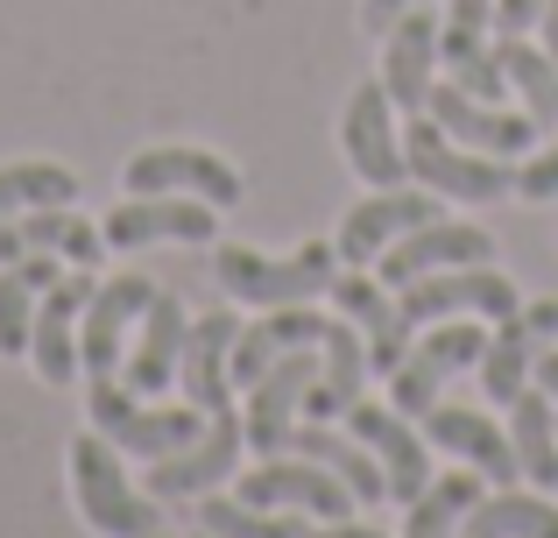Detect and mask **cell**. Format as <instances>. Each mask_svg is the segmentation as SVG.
<instances>
[{"label":"cell","mask_w":558,"mask_h":538,"mask_svg":"<svg viewBox=\"0 0 558 538\" xmlns=\"http://www.w3.org/2000/svg\"><path fill=\"white\" fill-rule=\"evenodd\" d=\"M460 538H558V511L545 489H495L466 511Z\"/></svg>","instance_id":"obj_29"},{"label":"cell","mask_w":558,"mask_h":538,"mask_svg":"<svg viewBox=\"0 0 558 538\" xmlns=\"http://www.w3.org/2000/svg\"><path fill=\"white\" fill-rule=\"evenodd\" d=\"M410 8H438V0H361V28L381 43V36H389V22H403Z\"/></svg>","instance_id":"obj_36"},{"label":"cell","mask_w":558,"mask_h":538,"mask_svg":"<svg viewBox=\"0 0 558 538\" xmlns=\"http://www.w3.org/2000/svg\"><path fill=\"white\" fill-rule=\"evenodd\" d=\"M156 538H170V531H156Z\"/></svg>","instance_id":"obj_41"},{"label":"cell","mask_w":558,"mask_h":538,"mask_svg":"<svg viewBox=\"0 0 558 538\" xmlns=\"http://www.w3.org/2000/svg\"><path fill=\"white\" fill-rule=\"evenodd\" d=\"M312 383H318V347H298V355H283L255 390H247L241 426H247V446H255V454H283V446H290Z\"/></svg>","instance_id":"obj_14"},{"label":"cell","mask_w":558,"mask_h":538,"mask_svg":"<svg viewBox=\"0 0 558 538\" xmlns=\"http://www.w3.org/2000/svg\"><path fill=\"white\" fill-rule=\"evenodd\" d=\"M466 263H495V235L488 227H474V220H424V227H410L403 241H389V249L375 255V276L389 290H403V284H417V276H432V270H466Z\"/></svg>","instance_id":"obj_9"},{"label":"cell","mask_w":558,"mask_h":538,"mask_svg":"<svg viewBox=\"0 0 558 538\" xmlns=\"http://www.w3.org/2000/svg\"><path fill=\"white\" fill-rule=\"evenodd\" d=\"M424 440H432L438 454L466 461V468H474L481 482H495V489H517V482H523L509 432L495 426V418H481V411H460V404H432V411H424Z\"/></svg>","instance_id":"obj_19"},{"label":"cell","mask_w":558,"mask_h":538,"mask_svg":"<svg viewBox=\"0 0 558 538\" xmlns=\"http://www.w3.org/2000/svg\"><path fill=\"white\" fill-rule=\"evenodd\" d=\"M283 454H304V461H318V468H332V475H340V482L354 489L361 503H381V497H389V475H381V461H375L368 446L354 440V432L340 440L332 426H318V418H304V426L290 432V446H283Z\"/></svg>","instance_id":"obj_27"},{"label":"cell","mask_w":558,"mask_h":538,"mask_svg":"<svg viewBox=\"0 0 558 538\" xmlns=\"http://www.w3.org/2000/svg\"><path fill=\"white\" fill-rule=\"evenodd\" d=\"M326 298L340 304V319H354V333L368 340V369H375V375H389L396 361H403V347H410L403 298H396V290L381 284L375 270H340Z\"/></svg>","instance_id":"obj_16"},{"label":"cell","mask_w":558,"mask_h":538,"mask_svg":"<svg viewBox=\"0 0 558 538\" xmlns=\"http://www.w3.org/2000/svg\"><path fill=\"white\" fill-rule=\"evenodd\" d=\"M340 241H304V249L290 255H269V249H213V276L219 290H227L233 304H262V312H276V304H312L332 290V276H340Z\"/></svg>","instance_id":"obj_1"},{"label":"cell","mask_w":558,"mask_h":538,"mask_svg":"<svg viewBox=\"0 0 558 538\" xmlns=\"http://www.w3.org/2000/svg\"><path fill=\"white\" fill-rule=\"evenodd\" d=\"M403 164L424 192L460 199V206H488V199H517V156H481L466 142H452L446 128L424 113L403 128Z\"/></svg>","instance_id":"obj_3"},{"label":"cell","mask_w":558,"mask_h":538,"mask_svg":"<svg viewBox=\"0 0 558 538\" xmlns=\"http://www.w3.org/2000/svg\"><path fill=\"white\" fill-rule=\"evenodd\" d=\"M198 531H213V538H298L304 525L283 511H262V503H241V497H205Z\"/></svg>","instance_id":"obj_33"},{"label":"cell","mask_w":558,"mask_h":538,"mask_svg":"<svg viewBox=\"0 0 558 538\" xmlns=\"http://www.w3.org/2000/svg\"><path fill=\"white\" fill-rule=\"evenodd\" d=\"M502 71H509V93L523 99V113L537 121V135H551L558 128V64L545 57V43L509 36L502 43Z\"/></svg>","instance_id":"obj_30"},{"label":"cell","mask_w":558,"mask_h":538,"mask_svg":"<svg viewBox=\"0 0 558 538\" xmlns=\"http://www.w3.org/2000/svg\"><path fill=\"white\" fill-rule=\"evenodd\" d=\"M340 150H347V164H354V178L375 184V192H389V184L410 178V164H403V121H396V99H389V85H381V79H361L354 85V99H347V113H340Z\"/></svg>","instance_id":"obj_6"},{"label":"cell","mask_w":558,"mask_h":538,"mask_svg":"<svg viewBox=\"0 0 558 538\" xmlns=\"http://www.w3.org/2000/svg\"><path fill=\"white\" fill-rule=\"evenodd\" d=\"M85 418H93V432H107V440L121 446V454H135V461H170V454H184V446L205 432V411H198V404L156 411V404H142L128 383H113V375H93Z\"/></svg>","instance_id":"obj_4"},{"label":"cell","mask_w":558,"mask_h":538,"mask_svg":"<svg viewBox=\"0 0 558 538\" xmlns=\"http://www.w3.org/2000/svg\"><path fill=\"white\" fill-rule=\"evenodd\" d=\"M424 220H438V192H403V184L368 192L340 220V263L347 270H375V255L389 249V241H403L410 227H424Z\"/></svg>","instance_id":"obj_18"},{"label":"cell","mask_w":558,"mask_h":538,"mask_svg":"<svg viewBox=\"0 0 558 538\" xmlns=\"http://www.w3.org/2000/svg\"><path fill=\"white\" fill-rule=\"evenodd\" d=\"M121 184H128V199H156V192H170V199H205V206H219V213H233L241 206V170L227 164V156H213V150H184V142H170V150H142L135 164L121 170Z\"/></svg>","instance_id":"obj_5"},{"label":"cell","mask_w":558,"mask_h":538,"mask_svg":"<svg viewBox=\"0 0 558 538\" xmlns=\"http://www.w3.org/2000/svg\"><path fill=\"white\" fill-rule=\"evenodd\" d=\"M517 199H558V128H551V150L517 170Z\"/></svg>","instance_id":"obj_34"},{"label":"cell","mask_w":558,"mask_h":538,"mask_svg":"<svg viewBox=\"0 0 558 538\" xmlns=\"http://www.w3.org/2000/svg\"><path fill=\"white\" fill-rule=\"evenodd\" d=\"M233 333H241L233 312H205V319H191V333H184L178 383H184V397L198 404L205 418L233 404Z\"/></svg>","instance_id":"obj_23"},{"label":"cell","mask_w":558,"mask_h":538,"mask_svg":"<svg viewBox=\"0 0 558 538\" xmlns=\"http://www.w3.org/2000/svg\"><path fill=\"white\" fill-rule=\"evenodd\" d=\"M509 446H517V468L531 489H558V411H551V390H523L509 404Z\"/></svg>","instance_id":"obj_28"},{"label":"cell","mask_w":558,"mask_h":538,"mask_svg":"<svg viewBox=\"0 0 558 538\" xmlns=\"http://www.w3.org/2000/svg\"><path fill=\"white\" fill-rule=\"evenodd\" d=\"M347 432H354V440L381 461V475H389V497H396V503L424 497V482H432V440H424V432L410 426L396 404H368V397H361L354 411H347Z\"/></svg>","instance_id":"obj_13"},{"label":"cell","mask_w":558,"mask_h":538,"mask_svg":"<svg viewBox=\"0 0 558 538\" xmlns=\"http://www.w3.org/2000/svg\"><path fill=\"white\" fill-rule=\"evenodd\" d=\"M184 333H191L184 304L170 298V290H156V298H149V312H142V340H135V355H128V390H135V397H156V390H170V383H178Z\"/></svg>","instance_id":"obj_25"},{"label":"cell","mask_w":558,"mask_h":538,"mask_svg":"<svg viewBox=\"0 0 558 538\" xmlns=\"http://www.w3.org/2000/svg\"><path fill=\"white\" fill-rule=\"evenodd\" d=\"M432 79H438V14L410 8L403 22H389V36H381V85H389L396 113H424Z\"/></svg>","instance_id":"obj_21"},{"label":"cell","mask_w":558,"mask_h":538,"mask_svg":"<svg viewBox=\"0 0 558 538\" xmlns=\"http://www.w3.org/2000/svg\"><path fill=\"white\" fill-rule=\"evenodd\" d=\"M191 538H213V531H191Z\"/></svg>","instance_id":"obj_40"},{"label":"cell","mask_w":558,"mask_h":538,"mask_svg":"<svg viewBox=\"0 0 558 538\" xmlns=\"http://www.w3.org/2000/svg\"><path fill=\"white\" fill-rule=\"evenodd\" d=\"M298 538H381L375 525H354V517H318V525H304Z\"/></svg>","instance_id":"obj_37"},{"label":"cell","mask_w":558,"mask_h":538,"mask_svg":"<svg viewBox=\"0 0 558 538\" xmlns=\"http://www.w3.org/2000/svg\"><path fill=\"white\" fill-rule=\"evenodd\" d=\"M537 390H551V404H558V355L545 347V361H537Z\"/></svg>","instance_id":"obj_38"},{"label":"cell","mask_w":558,"mask_h":538,"mask_svg":"<svg viewBox=\"0 0 558 538\" xmlns=\"http://www.w3.org/2000/svg\"><path fill=\"white\" fill-rule=\"evenodd\" d=\"M558 340V298H523L517 319H502L488 340V355H481V390H488L495 404H517L523 390L537 383V361H545V347Z\"/></svg>","instance_id":"obj_10"},{"label":"cell","mask_w":558,"mask_h":538,"mask_svg":"<svg viewBox=\"0 0 558 538\" xmlns=\"http://www.w3.org/2000/svg\"><path fill=\"white\" fill-rule=\"evenodd\" d=\"M241 446H247V426H241V411H213L205 418V432L184 446V454H170V461H149V497L156 503H184V497H205L213 482H227L233 468H241Z\"/></svg>","instance_id":"obj_8"},{"label":"cell","mask_w":558,"mask_h":538,"mask_svg":"<svg viewBox=\"0 0 558 538\" xmlns=\"http://www.w3.org/2000/svg\"><path fill=\"white\" fill-rule=\"evenodd\" d=\"M241 503H262V511H304V517H347L354 511V489L340 482L332 468H318V461L304 454H262L255 475H241V489H233Z\"/></svg>","instance_id":"obj_11"},{"label":"cell","mask_w":558,"mask_h":538,"mask_svg":"<svg viewBox=\"0 0 558 538\" xmlns=\"http://www.w3.org/2000/svg\"><path fill=\"white\" fill-rule=\"evenodd\" d=\"M545 8L551 0H495V28H502V36H531V28L545 22Z\"/></svg>","instance_id":"obj_35"},{"label":"cell","mask_w":558,"mask_h":538,"mask_svg":"<svg viewBox=\"0 0 558 538\" xmlns=\"http://www.w3.org/2000/svg\"><path fill=\"white\" fill-rule=\"evenodd\" d=\"M424 113H432L438 128H446L452 142H466V150L481 156H523L537 142V121L523 107H502V99H474L460 93V85H432V99H424Z\"/></svg>","instance_id":"obj_12"},{"label":"cell","mask_w":558,"mask_h":538,"mask_svg":"<svg viewBox=\"0 0 558 538\" xmlns=\"http://www.w3.org/2000/svg\"><path fill=\"white\" fill-rule=\"evenodd\" d=\"M64 276V255H22V263H0V355H28V333H36V304L43 290Z\"/></svg>","instance_id":"obj_26"},{"label":"cell","mask_w":558,"mask_h":538,"mask_svg":"<svg viewBox=\"0 0 558 538\" xmlns=\"http://www.w3.org/2000/svg\"><path fill=\"white\" fill-rule=\"evenodd\" d=\"M481 503V475H438V482H424V497H410V525L403 538H460L466 511Z\"/></svg>","instance_id":"obj_31"},{"label":"cell","mask_w":558,"mask_h":538,"mask_svg":"<svg viewBox=\"0 0 558 538\" xmlns=\"http://www.w3.org/2000/svg\"><path fill=\"white\" fill-rule=\"evenodd\" d=\"M537 28H545V57H551V64H558V0H551V8H545V22H537Z\"/></svg>","instance_id":"obj_39"},{"label":"cell","mask_w":558,"mask_h":538,"mask_svg":"<svg viewBox=\"0 0 558 538\" xmlns=\"http://www.w3.org/2000/svg\"><path fill=\"white\" fill-rule=\"evenodd\" d=\"M43 249L64 255L71 270H93L107 255V235L85 227L71 206H28L14 220H0V263H22V255H43Z\"/></svg>","instance_id":"obj_22"},{"label":"cell","mask_w":558,"mask_h":538,"mask_svg":"<svg viewBox=\"0 0 558 538\" xmlns=\"http://www.w3.org/2000/svg\"><path fill=\"white\" fill-rule=\"evenodd\" d=\"M438 64L460 93L474 99H502L509 71H502V43H495V0H446L438 22Z\"/></svg>","instance_id":"obj_7"},{"label":"cell","mask_w":558,"mask_h":538,"mask_svg":"<svg viewBox=\"0 0 558 538\" xmlns=\"http://www.w3.org/2000/svg\"><path fill=\"white\" fill-rule=\"evenodd\" d=\"M149 298H156L149 276H113V284L93 290V304H85V326H78V369H85V375H113V369H121L128 326H142Z\"/></svg>","instance_id":"obj_20"},{"label":"cell","mask_w":558,"mask_h":538,"mask_svg":"<svg viewBox=\"0 0 558 538\" xmlns=\"http://www.w3.org/2000/svg\"><path fill=\"white\" fill-rule=\"evenodd\" d=\"M71 497H78V517L99 538H156L163 531L156 497L128 482L121 446H113L107 432H78V440H71Z\"/></svg>","instance_id":"obj_2"},{"label":"cell","mask_w":558,"mask_h":538,"mask_svg":"<svg viewBox=\"0 0 558 538\" xmlns=\"http://www.w3.org/2000/svg\"><path fill=\"white\" fill-rule=\"evenodd\" d=\"M93 270H64L36 304V333H28V355H36L43 383H71L78 375V326H85V304H93Z\"/></svg>","instance_id":"obj_17"},{"label":"cell","mask_w":558,"mask_h":538,"mask_svg":"<svg viewBox=\"0 0 558 538\" xmlns=\"http://www.w3.org/2000/svg\"><path fill=\"white\" fill-rule=\"evenodd\" d=\"M78 199V178L64 164H0V220L28 206H71Z\"/></svg>","instance_id":"obj_32"},{"label":"cell","mask_w":558,"mask_h":538,"mask_svg":"<svg viewBox=\"0 0 558 538\" xmlns=\"http://www.w3.org/2000/svg\"><path fill=\"white\" fill-rule=\"evenodd\" d=\"M107 249H156V241H191V249H205V241L219 235V206H205V199H121V206L107 213Z\"/></svg>","instance_id":"obj_15"},{"label":"cell","mask_w":558,"mask_h":538,"mask_svg":"<svg viewBox=\"0 0 558 538\" xmlns=\"http://www.w3.org/2000/svg\"><path fill=\"white\" fill-rule=\"evenodd\" d=\"M368 340L354 333V319H332L326 340H318V383L312 397H304V418H318V426H332V418H347L361 404V390H368Z\"/></svg>","instance_id":"obj_24"}]
</instances>
